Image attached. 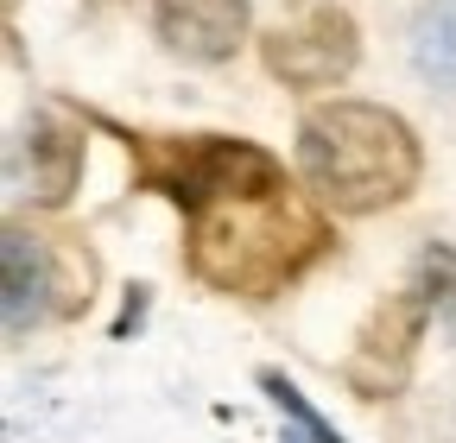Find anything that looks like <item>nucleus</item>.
Wrapping results in <instances>:
<instances>
[{
  "label": "nucleus",
  "instance_id": "6",
  "mask_svg": "<svg viewBox=\"0 0 456 443\" xmlns=\"http://www.w3.org/2000/svg\"><path fill=\"white\" fill-rule=\"evenodd\" d=\"M13 178L26 184L32 203L57 209L77 190V178H83V140L70 127H57V121H32L26 140H20V152H13Z\"/></svg>",
  "mask_w": 456,
  "mask_h": 443
},
{
  "label": "nucleus",
  "instance_id": "8",
  "mask_svg": "<svg viewBox=\"0 0 456 443\" xmlns=\"http://www.w3.org/2000/svg\"><path fill=\"white\" fill-rule=\"evenodd\" d=\"M412 64L437 89H456V0H431L412 26Z\"/></svg>",
  "mask_w": 456,
  "mask_h": 443
},
{
  "label": "nucleus",
  "instance_id": "4",
  "mask_svg": "<svg viewBox=\"0 0 456 443\" xmlns=\"http://www.w3.org/2000/svg\"><path fill=\"white\" fill-rule=\"evenodd\" d=\"M425 292H399L374 310V323L362 329L355 342V361H349V380L355 393L380 399V393H399L412 374V355H419V336H425Z\"/></svg>",
  "mask_w": 456,
  "mask_h": 443
},
{
  "label": "nucleus",
  "instance_id": "11",
  "mask_svg": "<svg viewBox=\"0 0 456 443\" xmlns=\"http://www.w3.org/2000/svg\"><path fill=\"white\" fill-rule=\"evenodd\" d=\"M285 443H298V437H285Z\"/></svg>",
  "mask_w": 456,
  "mask_h": 443
},
{
  "label": "nucleus",
  "instance_id": "7",
  "mask_svg": "<svg viewBox=\"0 0 456 443\" xmlns=\"http://www.w3.org/2000/svg\"><path fill=\"white\" fill-rule=\"evenodd\" d=\"M7 329L13 336H26V329L51 310V272H45V247L26 235V229H7Z\"/></svg>",
  "mask_w": 456,
  "mask_h": 443
},
{
  "label": "nucleus",
  "instance_id": "10",
  "mask_svg": "<svg viewBox=\"0 0 456 443\" xmlns=\"http://www.w3.org/2000/svg\"><path fill=\"white\" fill-rule=\"evenodd\" d=\"M260 386L273 393V406H279V412H292V418H298V424L311 431V443H342V437H336V431H330V424H323V418H317V412L305 406V393H298V386L285 380V374H260Z\"/></svg>",
  "mask_w": 456,
  "mask_h": 443
},
{
  "label": "nucleus",
  "instance_id": "1",
  "mask_svg": "<svg viewBox=\"0 0 456 443\" xmlns=\"http://www.w3.org/2000/svg\"><path fill=\"white\" fill-rule=\"evenodd\" d=\"M140 184L165 190L191 222V272L228 298H273L330 247L323 215L285 178V165L222 133H140Z\"/></svg>",
  "mask_w": 456,
  "mask_h": 443
},
{
  "label": "nucleus",
  "instance_id": "3",
  "mask_svg": "<svg viewBox=\"0 0 456 443\" xmlns=\"http://www.w3.org/2000/svg\"><path fill=\"white\" fill-rule=\"evenodd\" d=\"M260 58L292 89H330V83H342L355 70L362 38H355V20L342 13L336 0H298V7L260 38Z\"/></svg>",
  "mask_w": 456,
  "mask_h": 443
},
{
  "label": "nucleus",
  "instance_id": "2",
  "mask_svg": "<svg viewBox=\"0 0 456 443\" xmlns=\"http://www.w3.org/2000/svg\"><path fill=\"white\" fill-rule=\"evenodd\" d=\"M298 172L336 215H374L419 184L412 127L374 101H317L298 127Z\"/></svg>",
  "mask_w": 456,
  "mask_h": 443
},
{
  "label": "nucleus",
  "instance_id": "9",
  "mask_svg": "<svg viewBox=\"0 0 456 443\" xmlns=\"http://www.w3.org/2000/svg\"><path fill=\"white\" fill-rule=\"evenodd\" d=\"M419 292L431 304V317L450 329V342H456V247H425L419 254Z\"/></svg>",
  "mask_w": 456,
  "mask_h": 443
},
{
  "label": "nucleus",
  "instance_id": "5",
  "mask_svg": "<svg viewBox=\"0 0 456 443\" xmlns=\"http://www.w3.org/2000/svg\"><path fill=\"white\" fill-rule=\"evenodd\" d=\"M159 38L191 64H222L248 38V0H159Z\"/></svg>",
  "mask_w": 456,
  "mask_h": 443
}]
</instances>
